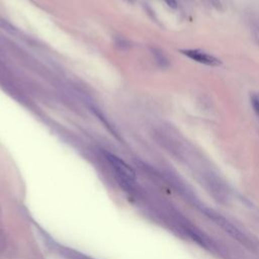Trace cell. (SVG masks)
Returning <instances> with one entry per match:
<instances>
[{"mask_svg": "<svg viewBox=\"0 0 259 259\" xmlns=\"http://www.w3.org/2000/svg\"><path fill=\"white\" fill-rule=\"evenodd\" d=\"M128 1H131V2H134V1H135V0H128Z\"/></svg>", "mask_w": 259, "mask_h": 259, "instance_id": "cell-5", "label": "cell"}, {"mask_svg": "<svg viewBox=\"0 0 259 259\" xmlns=\"http://www.w3.org/2000/svg\"><path fill=\"white\" fill-rule=\"evenodd\" d=\"M164 1H165L166 4H167L169 7H171V8H176V6H177L176 0H164Z\"/></svg>", "mask_w": 259, "mask_h": 259, "instance_id": "cell-4", "label": "cell"}, {"mask_svg": "<svg viewBox=\"0 0 259 259\" xmlns=\"http://www.w3.org/2000/svg\"><path fill=\"white\" fill-rule=\"evenodd\" d=\"M251 105H252V108H253L254 112L259 117V92L254 93L251 96Z\"/></svg>", "mask_w": 259, "mask_h": 259, "instance_id": "cell-3", "label": "cell"}, {"mask_svg": "<svg viewBox=\"0 0 259 259\" xmlns=\"http://www.w3.org/2000/svg\"><path fill=\"white\" fill-rule=\"evenodd\" d=\"M181 53L183 55H185L186 57H188L189 59L203 64V65H207V66H218L221 64L220 60L217 59L215 57L200 51V50H182Z\"/></svg>", "mask_w": 259, "mask_h": 259, "instance_id": "cell-2", "label": "cell"}, {"mask_svg": "<svg viewBox=\"0 0 259 259\" xmlns=\"http://www.w3.org/2000/svg\"><path fill=\"white\" fill-rule=\"evenodd\" d=\"M104 156L106 160L109 162V164L112 166V168L115 170V172L126 182H134L136 180V174L134 170L131 168L128 164H126L123 160L116 157L115 155L104 152Z\"/></svg>", "mask_w": 259, "mask_h": 259, "instance_id": "cell-1", "label": "cell"}]
</instances>
